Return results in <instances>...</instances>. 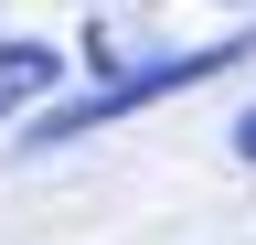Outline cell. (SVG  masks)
<instances>
[{"mask_svg": "<svg viewBox=\"0 0 256 245\" xmlns=\"http://www.w3.org/2000/svg\"><path fill=\"white\" fill-rule=\"evenodd\" d=\"M246 43H192V53H160V64H118L96 96H75V107H54L43 128V149H64V139H86V128H107V117H128V107H150V96H171V85H203V75H224Z\"/></svg>", "mask_w": 256, "mask_h": 245, "instance_id": "obj_1", "label": "cell"}, {"mask_svg": "<svg viewBox=\"0 0 256 245\" xmlns=\"http://www.w3.org/2000/svg\"><path fill=\"white\" fill-rule=\"evenodd\" d=\"M54 85H64V53H54V43H0V117L43 107Z\"/></svg>", "mask_w": 256, "mask_h": 245, "instance_id": "obj_2", "label": "cell"}, {"mask_svg": "<svg viewBox=\"0 0 256 245\" xmlns=\"http://www.w3.org/2000/svg\"><path fill=\"white\" fill-rule=\"evenodd\" d=\"M235 149H246V160H256V107H246V117H235Z\"/></svg>", "mask_w": 256, "mask_h": 245, "instance_id": "obj_3", "label": "cell"}]
</instances>
